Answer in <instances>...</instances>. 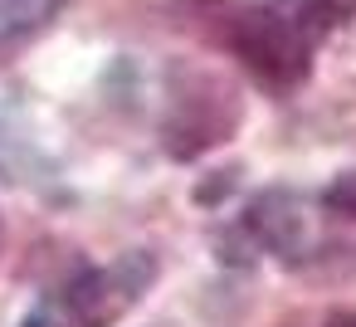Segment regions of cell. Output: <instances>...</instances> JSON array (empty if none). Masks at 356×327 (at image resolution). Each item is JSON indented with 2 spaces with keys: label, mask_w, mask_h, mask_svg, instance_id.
I'll list each match as a JSON object with an SVG mask.
<instances>
[{
  "label": "cell",
  "mask_w": 356,
  "mask_h": 327,
  "mask_svg": "<svg viewBox=\"0 0 356 327\" xmlns=\"http://www.w3.org/2000/svg\"><path fill=\"white\" fill-rule=\"evenodd\" d=\"M191 25L234 54L264 88H298L312 69V30L273 6H229V0H195L186 6Z\"/></svg>",
  "instance_id": "cell-1"
},
{
  "label": "cell",
  "mask_w": 356,
  "mask_h": 327,
  "mask_svg": "<svg viewBox=\"0 0 356 327\" xmlns=\"http://www.w3.org/2000/svg\"><path fill=\"white\" fill-rule=\"evenodd\" d=\"M147 278H152V264L142 254H132V259H122L113 269H93V273L74 278L59 303H64V312L79 327H103V322H113L118 312H127L137 303V293L147 288Z\"/></svg>",
  "instance_id": "cell-2"
},
{
  "label": "cell",
  "mask_w": 356,
  "mask_h": 327,
  "mask_svg": "<svg viewBox=\"0 0 356 327\" xmlns=\"http://www.w3.org/2000/svg\"><path fill=\"white\" fill-rule=\"evenodd\" d=\"M54 10H59V0H0V49L35 35Z\"/></svg>",
  "instance_id": "cell-3"
},
{
  "label": "cell",
  "mask_w": 356,
  "mask_h": 327,
  "mask_svg": "<svg viewBox=\"0 0 356 327\" xmlns=\"http://www.w3.org/2000/svg\"><path fill=\"white\" fill-rule=\"evenodd\" d=\"M268 6L293 15L302 30H337L356 15V0H268Z\"/></svg>",
  "instance_id": "cell-4"
},
{
  "label": "cell",
  "mask_w": 356,
  "mask_h": 327,
  "mask_svg": "<svg viewBox=\"0 0 356 327\" xmlns=\"http://www.w3.org/2000/svg\"><path fill=\"white\" fill-rule=\"evenodd\" d=\"M20 327H79V322H74V317L64 312V303L54 298V303H44L40 312H30V317H25Z\"/></svg>",
  "instance_id": "cell-5"
},
{
  "label": "cell",
  "mask_w": 356,
  "mask_h": 327,
  "mask_svg": "<svg viewBox=\"0 0 356 327\" xmlns=\"http://www.w3.org/2000/svg\"><path fill=\"white\" fill-rule=\"evenodd\" d=\"M327 205L341 210V215H356V176H341V181L327 191Z\"/></svg>",
  "instance_id": "cell-6"
},
{
  "label": "cell",
  "mask_w": 356,
  "mask_h": 327,
  "mask_svg": "<svg viewBox=\"0 0 356 327\" xmlns=\"http://www.w3.org/2000/svg\"><path fill=\"white\" fill-rule=\"evenodd\" d=\"M337 327H356V317H341V322H337Z\"/></svg>",
  "instance_id": "cell-7"
}]
</instances>
